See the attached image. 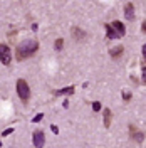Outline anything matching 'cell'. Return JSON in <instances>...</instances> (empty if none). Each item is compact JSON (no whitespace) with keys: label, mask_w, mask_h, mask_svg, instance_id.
Segmentation results:
<instances>
[{"label":"cell","mask_w":146,"mask_h":148,"mask_svg":"<svg viewBox=\"0 0 146 148\" xmlns=\"http://www.w3.org/2000/svg\"><path fill=\"white\" fill-rule=\"evenodd\" d=\"M37 51H39V42H37L35 39H32V40H24V42L18 44L17 51H15V57H17V61H24V59H27V57H32Z\"/></svg>","instance_id":"6da1fadb"},{"label":"cell","mask_w":146,"mask_h":148,"mask_svg":"<svg viewBox=\"0 0 146 148\" xmlns=\"http://www.w3.org/2000/svg\"><path fill=\"white\" fill-rule=\"evenodd\" d=\"M104 29H106L108 39H121V37L126 34L124 24L119 22V20H114V22H111V24H104Z\"/></svg>","instance_id":"7a4b0ae2"},{"label":"cell","mask_w":146,"mask_h":148,"mask_svg":"<svg viewBox=\"0 0 146 148\" xmlns=\"http://www.w3.org/2000/svg\"><path fill=\"white\" fill-rule=\"evenodd\" d=\"M17 94L24 103L29 101V98H30V88H29L25 79H18L17 81Z\"/></svg>","instance_id":"3957f363"},{"label":"cell","mask_w":146,"mask_h":148,"mask_svg":"<svg viewBox=\"0 0 146 148\" xmlns=\"http://www.w3.org/2000/svg\"><path fill=\"white\" fill-rule=\"evenodd\" d=\"M0 61L3 66H9L12 62V51L7 44H0Z\"/></svg>","instance_id":"277c9868"},{"label":"cell","mask_w":146,"mask_h":148,"mask_svg":"<svg viewBox=\"0 0 146 148\" xmlns=\"http://www.w3.org/2000/svg\"><path fill=\"white\" fill-rule=\"evenodd\" d=\"M32 141H34V147L35 148H42L44 147V145H46V135H44V131L35 130L34 135H32Z\"/></svg>","instance_id":"5b68a950"},{"label":"cell","mask_w":146,"mask_h":148,"mask_svg":"<svg viewBox=\"0 0 146 148\" xmlns=\"http://www.w3.org/2000/svg\"><path fill=\"white\" fill-rule=\"evenodd\" d=\"M129 135H131V138L134 140L136 143H143V141H145V133L138 131L134 125H129Z\"/></svg>","instance_id":"8992f818"},{"label":"cell","mask_w":146,"mask_h":148,"mask_svg":"<svg viewBox=\"0 0 146 148\" xmlns=\"http://www.w3.org/2000/svg\"><path fill=\"white\" fill-rule=\"evenodd\" d=\"M124 17L128 18V20H134V5L131 2H128L124 5Z\"/></svg>","instance_id":"52a82bcc"},{"label":"cell","mask_w":146,"mask_h":148,"mask_svg":"<svg viewBox=\"0 0 146 148\" xmlns=\"http://www.w3.org/2000/svg\"><path fill=\"white\" fill-rule=\"evenodd\" d=\"M123 52H124V47L123 46H116V47H111L109 49V56L113 59H118L119 56H123Z\"/></svg>","instance_id":"ba28073f"},{"label":"cell","mask_w":146,"mask_h":148,"mask_svg":"<svg viewBox=\"0 0 146 148\" xmlns=\"http://www.w3.org/2000/svg\"><path fill=\"white\" fill-rule=\"evenodd\" d=\"M102 114H104V128H111V120H113V113H111V110L106 108V110L102 111Z\"/></svg>","instance_id":"9c48e42d"},{"label":"cell","mask_w":146,"mask_h":148,"mask_svg":"<svg viewBox=\"0 0 146 148\" xmlns=\"http://www.w3.org/2000/svg\"><path fill=\"white\" fill-rule=\"evenodd\" d=\"M72 37L76 40H82V39H86V32L79 27H74L72 29Z\"/></svg>","instance_id":"30bf717a"},{"label":"cell","mask_w":146,"mask_h":148,"mask_svg":"<svg viewBox=\"0 0 146 148\" xmlns=\"http://www.w3.org/2000/svg\"><path fill=\"white\" fill-rule=\"evenodd\" d=\"M74 91H76V88H74V86H67V88H64V89H57V91H54V96H62V94H72Z\"/></svg>","instance_id":"8fae6325"},{"label":"cell","mask_w":146,"mask_h":148,"mask_svg":"<svg viewBox=\"0 0 146 148\" xmlns=\"http://www.w3.org/2000/svg\"><path fill=\"white\" fill-rule=\"evenodd\" d=\"M62 46H64V39H61V37H59V39H57V40L54 42L55 51H62Z\"/></svg>","instance_id":"7c38bea8"},{"label":"cell","mask_w":146,"mask_h":148,"mask_svg":"<svg viewBox=\"0 0 146 148\" xmlns=\"http://www.w3.org/2000/svg\"><path fill=\"white\" fill-rule=\"evenodd\" d=\"M141 74H143V76H141V83L146 84V66H143V69H141Z\"/></svg>","instance_id":"4fadbf2b"},{"label":"cell","mask_w":146,"mask_h":148,"mask_svg":"<svg viewBox=\"0 0 146 148\" xmlns=\"http://www.w3.org/2000/svg\"><path fill=\"white\" fill-rule=\"evenodd\" d=\"M42 118H44V114H42V113H39L37 116L32 118V123H39V121H42Z\"/></svg>","instance_id":"5bb4252c"},{"label":"cell","mask_w":146,"mask_h":148,"mask_svg":"<svg viewBox=\"0 0 146 148\" xmlns=\"http://www.w3.org/2000/svg\"><path fill=\"white\" fill-rule=\"evenodd\" d=\"M92 110H94V111H99L101 110V103L99 101H94V103H92Z\"/></svg>","instance_id":"9a60e30c"},{"label":"cell","mask_w":146,"mask_h":148,"mask_svg":"<svg viewBox=\"0 0 146 148\" xmlns=\"http://www.w3.org/2000/svg\"><path fill=\"white\" fill-rule=\"evenodd\" d=\"M123 99H124V101H129V99H131V92H123Z\"/></svg>","instance_id":"2e32d148"},{"label":"cell","mask_w":146,"mask_h":148,"mask_svg":"<svg viewBox=\"0 0 146 148\" xmlns=\"http://www.w3.org/2000/svg\"><path fill=\"white\" fill-rule=\"evenodd\" d=\"M14 131V128H7V130H3V133H2V136H9L10 133Z\"/></svg>","instance_id":"e0dca14e"},{"label":"cell","mask_w":146,"mask_h":148,"mask_svg":"<svg viewBox=\"0 0 146 148\" xmlns=\"http://www.w3.org/2000/svg\"><path fill=\"white\" fill-rule=\"evenodd\" d=\"M50 130H52V133H54V135H57V133H59V126H55V125H52V126H50Z\"/></svg>","instance_id":"ac0fdd59"},{"label":"cell","mask_w":146,"mask_h":148,"mask_svg":"<svg viewBox=\"0 0 146 148\" xmlns=\"http://www.w3.org/2000/svg\"><path fill=\"white\" fill-rule=\"evenodd\" d=\"M141 30H143V32L146 34V18L143 20V24H141Z\"/></svg>","instance_id":"d6986e66"},{"label":"cell","mask_w":146,"mask_h":148,"mask_svg":"<svg viewBox=\"0 0 146 148\" xmlns=\"http://www.w3.org/2000/svg\"><path fill=\"white\" fill-rule=\"evenodd\" d=\"M143 59H145V62H146V44L143 46Z\"/></svg>","instance_id":"ffe728a7"},{"label":"cell","mask_w":146,"mask_h":148,"mask_svg":"<svg viewBox=\"0 0 146 148\" xmlns=\"http://www.w3.org/2000/svg\"><path fill=\"white\" fill-rule=\"evenodd\" d=\"M0 147H2V141H0Z\"/></svg>","instance_id":"44dd1931"}]
</instances>
